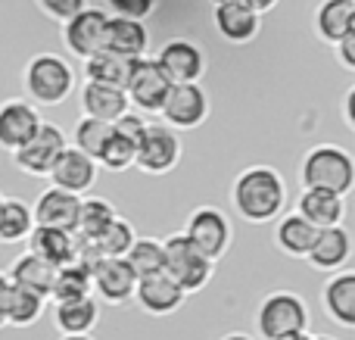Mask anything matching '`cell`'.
<instances>
[{"label":"cell","mask_w":355,"mask_h":340,"mask_svg":"<svg viewBox=\"0 0 355 340\" xmlns=\"http://www.w3.org/2000/svg\"><path fill=\"white\" fill-rule=\"evenodd\" d=\"M31 231H35L31 206L19 197H3V206H0V244L28 241Z\"/></svg>","instance_id":"obj_32"},{"label":"cell","mask_w":355,"mask_h":340,"mask_svg":"<svg viewBox=\"0 0 355 340\" xmlns=\"http://www.w3.org/2000/svg\"><path fill=\"white\" fill-rule=\"evenodd\" d=\"M53 266H47L44 260H37V256L31 253H22L16 262H12L10 269V281L16 287H22V291H31L37 294V297L50 300V287H53Z\"/></svg>","instance_id":"obj_30"},{"label":"cell","mask_w":355,"mask_h":340,"mask_svg":"<svg viewBox=\"0 0 355 340\" xmlns=\"http://www.w3.org/2000/svg\"><path fill=\"white\" fill-rule=\"evenodd\" d=\"M337 56H340V62H343V69L352 72L355 69V31H349V35L337 44Z\"/></svg>","instance_id":"obj_41"},{"label":"cell","mask_w":355,"mask_h":340,"mask_svg":"<svg viewBox=\"0 0 355 340\" xmlns=\"http://www.w3.org/2000/svg\"><path fill=\"white\" fill-rule=\"evenodd\" d=\"M100 322V306L94 297L66 300V303L53 306V325L60 328L62 337L69 334H91Z\"/></svg>","instance_id":"obj_28"},{"label":"cell","mask_w":355,"mask_h":340,"mask_svg":"<svg viewBox=\"0 0 355 340\" xmlns=\"http://www.w3.org/2000/svg\"><path fill=\"white\" fill-rule=\"evenodd\" d=\"M156 66L162 69L172 85H193L206 75L209 62H206V53L202 47H196L193 41L187 37H172V41L162 44L159 56H156Z\"/></svg>","instance_id":"obj_10"},{"label":"cell","mask_w":355,"mask_h":340,"mask_svg":"<svg viewBox=\"0 0 355 340\" xmlns=\"http://www.w3.org/2000/svg\"><path fill=\"white\" fill-rule=\"evenodd\" d=\"M181 153H184V147H181L178 131H172L162 122H153L144 128V137L137 141L135 166L147 175H168L181 162Z\"/></svg>","instance_id":"obj_7"},{"label":"cell","mask_w":355,"mask_h":340,"mask_svg":"<svg viewBox=\"0 0 355 340\" xmlns=\"http://www.w3.org/2000/svg\"><path fill=\"white\" fill-rule=\"evenodd\" d=\"M22 85L31 103L56 106L75 91V69L56 53H37L25 62Z\"/></svg>","instance_id":"obj_4"},{"label":"cell","mask_w":355,"mask_h":340,"mask_svg":"<svg viewBox=\"0 0 355 340\" xmlns=\"http://www.w3.org/2000/svg\"><path fill=\"white\" fill-rule=\"evenodd\" d=\"M315 31L324 44L337 47L349 31H355V0H321L315 10Z\"/></svg>","instance_id":"obj_23"},{"label":"cell","mask_w":355,"mask_h":340,"mask_svg":"<svg viewBox=\"0 0 355 340\" xmlns=\"http://www.w3.org/2000/svg\"><path fill=\"white\" fill-rule=\"evenodd\" d=\"M231 203L237 216L252 225L275 222L287 206V185L271 166H250L234 178Z\"/></svg>","instance_id":"obj_1"},{"label":"cell","mask_w":355,"mask_h":340,"mask_svg":"<svg viewBox=\"0 0 355 340\" xmlns=\"http://www.w3.org/2000/svg\"><path fill=\"white\" fill-rule=\"evenodd\" d=\"M221 340H256V337H250V334H225Z\"/></svg>","instance_id":"obj_45"},{"label":"cell","mask_w":355,"mask_h":340,"mask_svg":"<svg viewBox=\"0 0 355 340\" xmlns=\"http://www.w3.org/2000/svg\"><path fill=\"white\" fill-rule=\"evenodd\" d=\"M135 287L137 278L125 260H100L97 269L91 272V291L106 303L122 306L128 300H135Z\"/></svg>","instance_id":"obj_16"},{"label":"cell","mask_w":355,"mask_h":340,"mask_svg":"<svg viewBox=\"0 0 355 340\" xmlns=\"http://www.w3.org/2000/svg\"><path fill=\"white\" fill-rule=\"evenodd\" d=\"M150 47V31L144 22H135V19H119L110 16L106 19V41L103 50L119 56H128V60H144Z\"/></svg>","instance_id":"obj_21"},{"label":"cell","mask_w":355,"mask_h":340,"mask_svg":"<svg viewBox=\"0 0 355 340\" xmlns=\"http://www.w3.org/2000/svg\"><path fill=\"white\" fill-rule=\"evenodd\" d=\"M110 137H112V125L85 116V119H78V125H75V135H72V144H69V147H75L78 153L91 156V160L97 162V156L103 153Z\"/></svg>","instance_id":"obj_34"},{"label":"cell","mask_w":355,"mask_h":340,"mask_svg":"<svg viewBox=\"0 0 355 340\" xmlns=\"http://www.w3.org/2000/svg\"><path fill=\"white\" fill-rule=\"evenodd\" d=\"M159 116H162V125H168L172 131L200 128V125L209 119L206 87H202L200 81H193V85H172Z\"/></svg>","instance_id":"obj_8"},{"label":"cell","mask_w":355,"mask_h":340,"mask_svg":"<svg viewBox=\"0 0 355 340\" xmlns=\"http://www.w3.org/2000/svg\"><path fill=\"white\" fill-rule=\"evenodd\" d=\"M181 235L187 237L209 262H218L234 244L231 219H227L218 206H200V210H193Z\"/></svg>","instance_id":"obj_6"},{"label":"cell","mask_w":355,"mask_h":340,"mask_svg":"<svg viewBox=\"0 0 355 340\" xmlns=\"http://www.w3.org/2000/svg\"><path fill=\"white\" fill-rule=\"evenodd\" d=\"M135 300L147 316H172L184 306L187 294L175 284L168 275H150V278H137V287H135Z\"/></svg>","instance_id":"obj_17"},{"label":"cell","mask_w":355,"mask_h":340,"mask_svg":"<svg viewBox=\"0 0 355 340\" xmlns=\"http://www.w3.org/2000/svg\"><path fill=\"white\" fill-rule=\"evenodd\" d=\"M135 156H137V144L112 128V137L106 141L103 153L97 156V166H103L106 172H125V169L135 166Z\"/></svg>","instance_id":"obj_37"},{"label":"cell","mask_w":355,"mask_h":340,"mask_svg":"<svg viewBox=\"0 0 355 340\" xmlns=\"http://www.w3.org/2000/svg\"><path fill=\"white\" fill-rule=\"evenodd\" d=\"M296 212L306 219L312 228H337L346 219V200L327 191H302Z\"/></svg>","instance_id":"obj_24"},{"label":"cell","mask_w":355,"mask_h":340,"mask_svg":"<svg viewBox=\"0 0 355 340\" xmlns=\"http://www.w3.org/2000/svg\"><path fill=\"white\" fill-rule=\"evenodd\" d=\"M81 110H85L87 119L116 125L125 112H131V103H128V97H125V91H119V87L85 81V85H81Z\"/></svg>","instance_id":"obj_22"},{"label":"cell","mask_w":355,"mask_h":340,"mask_svg":"<svg viewBox=\"0 0 355 340\" xmlns=\"http://www.w3.org/2000/svg\"><path fill=\"white\" fill-rule=\"evenodd\" d=\"M106 12L97 10V6H85L78 16H72L62 28V41H66L69 53L75 56H94L103 50V41H106Z\"/></svg>","instance_id":"obj_13"},{"label":"cell","mask_w":355,"mask_h":340,"mask_svg":"<svg viewBox=\"0 0 355 340\" xmlns=\"http://www.w3.org/2000/svg\"><path fill=\"white\" fill-rule=\"evenodd\" d=\"M131 69H135V60L110 53V50H100V53L85 60V78L94 81V85H106V87L125 91V85H128V78H131Z\"/></svg>","instance_id":"obj_29"},{"label":"cell","mask_w":355,"mask_h":340,"mask_svg":"<svg viewBox=\"0 0 355 340\" xmlns=\"http://www.w3.org/2000/svg\"><path fill=\"white\" fill-rule=\"evenodd\" d=\"M10 300H12V281H10V275H0V328L6 325V309H10Z\"/></svg>","instance_id":"obj_42"},{"label":"cell","mask_w":355,"mask_h":340,"mask_svg":"<svg viewBox=\"0 0 355 340\" xmlns=\"http://www.w3.org/2000/svg\"><path fill=\"white\" fill-rule=\"evenodd\" d=\"M69 147L66 135H62L60 125L53 122H41L37 135L31 137L25 147H19L12 153V162L22 169L25 175H35V178H47L50 169L56 166V160L62 156V150Z\"/></svg>","instance_id":"obj_9"},{"label":"cell","mask_w":355,"mask_h":340,"mask_svg":"<svg viewBox=\"0 0 355 340\" xmlns=\"http://www.w3.org/2000/svg\"><path fill=\"white\" fill-rule=\"evenodd\" d=\"M112 10V16L119 19H135V22H144L147 16H153L159 0H106Z\"/></svg>","instance_id":"obj_38"},{"label":"cell","mask_w":355,"mask_h":340,"mask_svg":"<svg viewBox=\"0 0 355 340\" xmlns=\"http://www.w3.org/2000/svg\"><path fill=\"white\" fill-rule=\"evenodd\" d=\"M44 306H47L44 297H37V294L22 291V287L12 284V300H10V309H6V325H10V328H28V325H35L37 318L44 316Z\"/></svg>","instance_id":"obj_35"},{"label":"cell","mask_w":355,"mask_h":340,"mask_svg":"<svg viewBox=\"0 0 355 340\" xmlns=\"http://www.w3.org/2000/svg\"><path fill=\"white\" fill-rule=\"evenodd\" d=\"M252 322H256V334L262 340H284L293 334H306L312 316H309V306L300 294L271 291L268 297L259 300Z\"/></svg>","instance_id":"obj_3"},{"label":"cell","mask_w":355,"mask_h":340,"mask_svg":"<svg viewBox=\"0 0 355 340\" xmlns=\"http://www.w3.org/2000/svg\"><path fill=\"white\" fill-rule=\"evenodd\" d=\"M349 253H352V237L343 225H337V228H321L315 235V244L306 260L318 272H337V269L346 266Z\"/></svg>","instance_id":"obj_20"},{"label":"cell","mask_w":355,"mask_h":340,"mask_svg":"<svg viewBox=\"0 0 355 340\" xmlns=\"http://www.w3.org/2000/svg\"><path fill=\"white\" fill-rule=\"evenodd\" d=\"M137 241V231L128 219L119 216L116 222L106 228V235L97 241V250L103 253V260H125V253L131 250V244Z\"/></svg>","instance_id":"obj_36"},{"label":"cell","mask_w":355,"mask_h":340,"mask_svg":"<svg viewBox=\"0 0 355 340\" xmlns=\"http://www.w3.org/2000/svg\"><path fill=\"white\" fill-rule=\"evenodd\" d=\"M212 22L218 35L231 44H250L262 31V16L243 3V0H231V3H218L212 12Z\"/></svg>","instance_id":"obj_18"},{"label":"cell","mask_w":355,"mask_h":340,"mask_svg":"<svg viewBox=\"0 0 355 340\" xmlns=\"http://www.w3.org/2000/svg\"><path fill=\"white\" fill-rule=\"evenodd\" d=\"M315 235H318V228H312L300 212H287L275 225V247L287 253L290 260H306L315 244Z\"/></svg>","instance_id":"obj_27"},{"label":"cell","mask_w":355,"mask_h":340,"mask_svg":"<svg viewBox=\"0 0 355 340\" xmlns=\"http://www.w3.org/2000/svg\"><path fill=\"white\" fill-rule=\"evenodd\" d=\"M60 340H94L91 334H69V337H60Z\"/></svg>","instance_id":"obj_46"},{"label":"cell","mask_w":355,"mask_h":340,"mask_svg":"<svg viewBox=\"0 0 355 340\" xmlns=\"http://www.w3.org/2000/svg\"><path fill=\"white\" fill-rule=\"evenodd\" d=\"M44 16H50L53 22H62L66 25L72 16H78L81 10L87 6V0H37Z\"/></svg>","instance_id":"obj_39"},{"label":"cell","mask_w":355,"mask_h":340,"mask_svg":"<svg viewBox=\"0 0 355 340\" xmlns=\"http://www.w3.org/2000/svg\"><path fill=\"white\" fill-rule=\"evenodd\" d=\"M47 178H50V187H60V191L81 197V194H87L94 187V181H97V162H94L91 156L78 153L75 147H66L62 156L56 160V166L50 169Z\"/></svg>","instance_id":"obj_15"},{"label":"cell","mask_w":355,"mask_h":340,"mask_svg":"<svg viewBox=\"0 0 355 340\" xmlns=\"http://www.w3.org/2000/svg\"><path fill=\"white\" fill-rule=\"evenodd\" d=\"M302 191H327L346 197L355 185V162L349 150L337 147V144H318L302 156L300 166Z\"/></svg>","instance_id":"obj_2"},{"label":"cell","mask_w":355,"mask_h":340,"mask_svg":"<svg viewBox=\"0 0 355 340\" xmlns=\"http://www.w3.org/2000/svg\"><path fill=\"white\" fill-rule=\"evenodd\" d=\"M284 340H312V334H293V337H284Z\"/></svg>","instance_id":"obj_47"},{"label":"cell","mask_w":355,"mask_h":340,"mask_svg":"<svg viewBox=\"0 0 355 340\" xmlns=\"http://www.w3.org/2000/svg\"><path fill=\"white\" fill-rule=\"evenodd\" d=\"M212 6H218V3H231V0H209Z\"/></svg>","instance_id":"obj_48"},{"label":"cell","mask_w":355,"mask_h":340,"mask_svg":"<svg viewBox=\"0 0 355 340\" xmlns=\"http://www.w3.org/2000/svg\"><path fill=\"white\" fill-rule=\"evenodd\" d=\"M147 125H150V122H144V116H137V112H125V116L119 119V122L112 125V128H116L119 135H125L128 141H135V144H137V141L144 137V128H147Z\"/></svg>","instance_id":"obj_40"},{"label":"cell","mask_w":355,"mask_h":340,"mask_svg":"<svg viewBox=\"0 0 355 340\" xmlns=\"http://www.w3.org/2000/svg\"><path fill=\"white\" fill-rule=\"evenodd\" d=\"M78 206H81V197L60 191V187H47V191H41V197L35 200V206H31L35 228L75 231V222H78Z\"/></svg>","instance_id":"obj_14"},{"label":"cell","mask_w":355,"mask_h":340,"mask_svg":"<svg viewBox=\"0 0 355 340\" xmlns=\"http://www.w3.org/2000/svg\"><path fill=\"white\" fill-rule=\"evenodd\" d=\"M41 122L44 119L31 100H22V97L3 100L0 103V150L16 153L19 147H25L37 135Z\"/></svg>","instance_id":"obj_12"},{"label":"cell","mask_w":355,"mask_h":340,"mask_svg":"<svg viewBox=\"0 0 355 340\" xmlns=\"http://www.w3.org/2000/svg\"><path fill=\"white\" fill-rule=\"evenodd\" d=\"M246 6H250V10H256L259 16H262V12H268V10H275L277 3H281V0H243Z\"/></svg>","instance_id":"obj_43"},{"label":"cell","mask_w":355,"mask_h":340,"mask_svg":"<svg viewBox=\"0 0 355 340\" xmlns=\"http://www.w3.org/2000/svg\"><path fill=\"white\" fill-rule=\"evenodd\" d=\"M324 316L340 328H355V272H340L321 287Z\"/></svg>","instance_id":"obj_19"},{"label":"cell","mask_w":355,"mask_h":340,"mask_svg":"<svg viewBox=\"0 0 355 340\" xmlns=\"http://www.w3.org/2000/svg\"><path fill=\"white\" fill-rule=\"evenodd\" d=\"M119 219L116 206L110 203V200L103 197H87L81 200L78 206V222H75V241L78 244H94L97 247V241L106 235V228H110L112 222Z\"/></svg>","instance_id":"obj_26"},{"label":"cell","mask_w":355,"mask_h":340,"mask_svg":"<svg viewBox=\"0 0 355 340\" xmlns=\"http://www.w3.org/2000/svg\"><path fill=\"white\" fill-rule=\"evenodd\" d=\"M0 206H3V194H0Z\"/></svg>","instance_id":"obj_50"},{"label":"cell","mask_w":355,"mask_h":340,"mask_svg":"<svg viewBox=\"0 0 355 340\" xmlns=\"http://www.w3.org/2000/svg\"><path fill=\"white\" fill-rule=\"evenodd\" d=\"M312 340H337V337H312Z\"/></svg>","instance_id":"obj_49"},{"label":"cell","mask_w":355,"mask_h":340,"mask_svg":"<svg viewBox=\"0 0 355 340\" xmlns=\"http://www.w3.org/2000/svg\"><path fill=\"white\" fill-rule=\"evenodd\" d=\"M168 87H172V81L162 75L156 60L144 56V60H135L131 78H128V85H125V97L141 112H159L168 97Z\"/></svg>","instance_id":"obj_11"},{"label":"cell","mask_w":355,"mask_h":340,"mask_svg":"<svg viewBox=\"0 0 355 340\" xmlns=\"http://www.w3.org/2000/svg\"><path fill=\"white\" fill-rule=\"evenodd\" d=\"M81 297H91V269L81 266L78 260H72L53 272L50 300L66 303V300H81Z\"/></svg>","instance_id":"obj_31"},{"label":"cell","mask_w":355,"mask_h":340,"mask_svg":"<svg viewBox=\"0 0 355 340\" xmlns=\"http://www.w3.org/2000/svg\"><path fill=\"white\" fill-rule=\"evenodd\" d=\"M352 100H355V91L346 94V103H343V112H346V125L352 128Z\"/></svg>","instance_id":"obj_44"},{"label":"cell","mask_w":355,"mask_h":340,"mask_svg":"<svg viewBox=\"0 0 355 340\" xmlns=\"http://www.w3.org/2000/svg\"><path fill=\"white\" fill-rule=\"evenodd\" d=\"M75 250H78V241H75L72 231H56V228H35L28 235V253L44 260L47 266L60 269L66 262L75 260Z\"/></svg>","instance_id":"obj_25"},{"label":"cell","mask_w":355,"mask_h":340,"mask_svg":"<svg viewBox=\"0 0 355 340\" xmlns=\"http://www.w3.org/2000/svg\"><path fill=\"white\" fill-rule=\"evenodd\" d=\"M162 275H168L190 297L212 281L215 262H209L184 235H168L162 241Z\"/></svg>","instance_id":"obj_5"},{"label":"cell","mask_w":355,"mask_h":340,"mask_svg":"<svg viewBox=\"0 0 355 340\" xmlns=\"http://www.w3.org/2000/svg\"><path fill=\"white\" fill-rule=\"evenodd\" d=\"M125 262L135 272V278L162 275V241H156V237H137L131 244V250L125 253Z\"/></svg>","instance_id":"obj_33"}]
</instances>
